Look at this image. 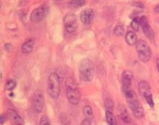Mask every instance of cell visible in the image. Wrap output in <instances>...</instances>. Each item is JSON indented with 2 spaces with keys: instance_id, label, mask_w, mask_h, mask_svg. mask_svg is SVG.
<instances>
[{
  "instance_id": "cell-17",
  "label": "cell",
  "mask_w": 159,
  "mask_h": 125,
  "mask_svg": "<svg viewBox=\"0 0 159 125\" xmlns=\"http://www.w3.org/2000/svg\"><path fill=\"white\" fill-rule=\"evenodd\" d=\"M121 117L123 121L126 123H130L132 121V119L128 111L126 108H121Z\"/></svg>"
},
{
  "instance_id": "cell-23",
  "label": "cell",
  "mask_w": 159,
  "mask_h": 125,
  "mask_svg": "<svg viewBox=\"0 0 159 125\" xmlns=\"http://www.w3.org/2000/svg\"><path fill=\"white\" fill-rule=\"evenodd\" d=\"M143 97L145 98L147 103L149 105L150 107L153 108L154 105V100H153L152 93H151L148 94L147 95H145Z\"/></svg>"
},
{
  "instance_id": "cell-2",
  "label": "cell",
  "mask_w": 159,
  "mask_h": 125,
  "mask_svg": "<svg viewBox=\"0 0 159 125\" xmlns=\"http://www.w3.org/2000/svg\"><path fill=\"white\" fill-rule=\"evenodd\" d=\"M66 96L70 103L76 105L81 99V94L79 87L74 79L68 78L66 81Z\"/></svg>"
},
{
  "instance_id": "cell-21",
  "label": "cell",
  "mask_w": 159,
  "mask_h": 125,
  "mask_svg": "<svg viewBox=\"0 0 159 125\" xmlns=\"http://www.w3.org/2000/svg\"><path fill=\"white\" fill-rule=\"evenodd\" d=\"M133 113L134 116L137 119H142L144 116V109L142 106H139L138 108L133 111Z\"/></svg>"
},
{
  "instance_id": "cell-29",
  "label": "cell",
  "mask_w": 159,
  "mask_h": 125,
  "mask_svg": "<svg viewBox=\"0 0 159 125\" xmlns=\"http://www.w3.org/2000/svg\"><path fill=\"white\" fill-rule=\"evenodd\" d=\"M6 116L4 114H2L1 117V124L2 125L6 121Z\"/></svg>"
},
{
  "instance_id": "cell-10",
  "label": "cell",
  "mask_w": 159,
  "mask_h": 125,
  "mask_svg": "<svg viewBox=\"0 0 159 125\" xmlns=\"http://www.w3.org/2000/svg\"><path fill=\"white\" fill-rule=\"evenodd\" d=\"M7 115L11 125H24V120L16 111L8 109Z\"/></svg>"
},
{
  "instance_id": "cell-19",
  "label": "cell",
  "mask_w": 159,
  "mask_h": 125,
  "mask_svg": "<svg viewBox=\"0 0 159 125\" xmlns=\"http://www.w3.org/2000/svg\"><path fill=\"white\" fill-rule=\"evenodd\" d=\"M105 106L106 109V111H110L111 112L113 111L114 109V102L110 98H107L105 101Z\"/></svg>"
},
{
  "instance_id": "cell-11",
  "label": "cell",
  "mask_w": 159,
  "mask_h": 125,
  "mask_svg": "<svg viewBox=\"0 0 159 125\" xmlns=\"http://www.w3.org/2000/svg\"><path fill=\"white\" fill-rule=\"evenodd\" d=\"M133 74L131 71L126 70L122 74V89L124 93L130 90L131 84L132 83Z\"/></svg>"
},
{
  "instance_id": "cell-30",
  "label": "cell",
  "mask_w": 159,
  "mask_h": 125,
  "mask_svg": "<svg viewBox=\"0 0 159 125\" xmlns=\"http://www.w3.org/2000/svg\"><path fill=\"white\" fill-rule=\"evenodd\" d=\"M154 12L155 13H159V4H158L154 8Z\"/></svg>"
},
{
  "instance_id": "cell-8",
  "label": "cell",
  "mask_w": 159,
  "mask_h": 125,
  "mask_svg": "<svg viewBox=\"0 0 159 125\" xmlns=\"http://www.w3.org/2000/svg\"><path fill=\"white\" fill-rule=\"evenodd\" d=\"M125 93L126 100L133 111L140 106L137 95L134 91L130 90Z\"/></svg>"
},
{
  "instance_id": "cell-18",
  "label": "cell",
  "mask_w": 159,
  "mask_h": 125,
  "mask_svg": "<svg viewBox=\"0 0 159 125\" xmlns=\"http://www.w3.org/2000/svg\"><path fill=\"white\" fill-rule=\"evenodd\" d=\"M84 115L86 119L92 120L93 118V113L92 108L89 105H85L83 108Z\"/></svg>"
},
{
  "instance_id": "cell-22",
  "label": "cell",
  "mask_w": 159,
  "mask_h": 125,
  "mask_svg": "<svg viewBox=\"0 0 159 125\" xmlns=\"http://www.w3.org/2000/svg\"><path fill=\"white\" fill-rule=\"evenodd\" d=\"M114 33L117 36H122L125 34V29L121 25H117L114 29Z\"/></svg>"
},
{
  "instance_id": "cell-31",
  "label": "cell",
  "mask_w": 159,
  "mask_h": 125,
  "mask_svg": "<svg viewBox=\"0 0 159 125\" xmlns=\"http://www.w3.org/2000/svg\"><path fill=\"white\" fill-rule=\"evenodd\" d=\"M156 65H157V69H158V72H159V57L156 61Z\"/></svg>"
},
{
  "instance_id": "cell-4",
  "label": "cell",
  "mask_w": 159,
  "mask_h": 125,
  "mask_svg": "<svg viewBox=\"0 0 159 125\" xmlns=\"http://www.w3.org/2000/svg\"><path fill=\"white\" fill-rule=\"evenodd\" d=\"M136 51L139 59L142 62H148L151 56V49L148 44L143 40H139L136 44Z\"/></svg>"
},
{
  "instance_id": "cell-13",
  "label": "cell",
  "mask_w": 159,
  "mask_h": 125,
  "mask_svg": "<svg viewBox=\"0 0 159 125\" xmlns=\"http://www.w3.org/2000/svg\"><path fill=\"white\" fill-rule=\"evenodd\" d=\"M35 40L32 38L27 39L22 46V51L23 53L28 54L31 53L33 50Z\"/></svg>"
},
{
  "instance_id": "cell-25",
  "label": "cell",
  "mask_w": 159,
  "mask_h": 125,
  "mask_svg": "<svg viewBox=\"0 0 159 125\" xmlns=\"http://www.w3.org/2000/svg\"><path fill=\"white\" fill-rule=\"evenodd\" d=\"M131 26L135 31H138L139 29V23L138 20L137 18H134L131 22Z\"/></svg>"
},
{
  "instance_id": "cell-1",
  "label": "cell",
  "mask_w": 159,
  "mask_h": 125,
  "mask_svg": "<svg viewBox=\"0 0 159 125\" xmlns=\"http://www.w3.org/2000/svg\"><path fill=\"white\" fill-rule=\"evenodd\" d=\"M78 71L79 76L83 81H91L94 76V64L88 58L83 59L78 64Z\"/></svg>"
},
{
  "instance_id": "cell-3",
  "label": "cell",
  "mask_w": 159,
  "mask_h": 125,
  "mask_svg": "<svg viewBox=\"0 0 159 125\" xmlns=\"http://www.w3.org/2000/svg\"><path fill=\"white\" fill-rule=\"evenodd\" d=\"M47 92L49 96L53 99H57L60 93V78L56 72H52L48 77Z\"/></svg>"
},
{
  "instance_id": "cell-27",
  "label": "cell",
  "mask_w": 159,
  "mask_h": 125,
  "mask_svg": "<svg viewBox=\"0 0 159 125\" xmlns=\"http://www.w3.org/2000/svg\"><path fill=\"white\" fill-rule=\"evenodd\" d=\"M81 125H91V120L85 118L81 122Z\"/></svg>"
},
{
  "instance_id": "cell-6",
  "label": "cell",
  "mask_w": 159,
  "mask_h": 125,
  "mask_svg": "<svg viewBox=\"0 0 159 125\" xmlns=\"http://www.w3.org/2000/svg\"><path fill=\"white\" fill-rule=\"evenodd\" d=\"M45 98L42 90L38 89L35 90L33 96L32 104L33 108L35 113L42 112L44 105Z\"/></svg>"
},
{
  "instance_id": "cell-5",
  "label": "cell",
  "mask_w": 159,
  "mask_h": 125,
  "mask_svg": "<svg viewBox=\"0 0 159 125\" xmlns=\"http://www.w3.org/2000/svg\"><path fill=\"white\" fill-rule=\"evenodd\" d=\"M50 12V8L46 5L39 6L32 11L30 16V20L33 23H38L47 17Z\"/></svg>"
},
{
  "instance_id": "cell-26",
  "label": "cell",
  "mask_w": 159,
  "mask_h": 125,
  "mask_svg": "<svg viewBox=\"0 0 159 125\" xmlns=\"http://www.w3.org/2000/svg\"><path fill=\"white\" fill-rule=\"evenodd\" d=\"M39 125H51L49 118L46 115H43L40 120Z\"/></svg>"
},
{
  "instance_id": "cell-9",
  "label": "cell",
  "mask_w": 159,
  "mask_h": 125,
  "mask_svg": "<svg viewBox=\"0 0 159 125\" xmlns=\"http://www.w3.org/2000/svg\"><path fill=\"white\" fill-rule=\"evenodd\" d=\"M139 23L146 37L149 39H153L154 37L155 34L151 26L149 24L147 17L146 16H142L139 19Z\"/></svg>"
},
{
  "instance_id": "cell-28",
  "label": "cell",
  "mask_w": 159,
  "mask_h": 125,
  "mask_svg": "<svg viewBox=\"0 0 159 125\" xmlns=\"http://www.w3.org/2000/svg\"><path fill=\"white\" fill-rule=\"evenodd\" d=\"M5 47L7 51H11L12 49V44L11 43H7L5 45Z\"/></svg>"
},
{
  "instance_id": "cell-14",
  "label": "cell",
  "mask_w": 159,
  "mask_h": 125,
  "mask_svg": "<svg viewBox=\"0 0 159 125\" xmlns=\"http://www.w3.org/2000/svg\"><path fill=\"white\" fill-rule=\"evenodd\" d=\"M138 87L139 93L143 97L148 94L151 93V87L147 81L142 80L140 81L139 83Z\"/></svg>"
},
{
  "instance_id": "cell-16",
  "label": "cell",
  "mask_w": 159,
  "mask_h": 125,
  "mask_svg": "<svg viewBox=\"0 0 159 125\" xmlns=\"http://www.w3.org/2000/svg\"><path fill=\"white\" fill-rule=\"evenodd\" d=\"M105 118L106 121L109 125H118L116 119L112 112L106 111L105 112Z\"/></svg>"
},
{
  "instance_id": "cell-20",
  "label": "cell",
  "mask_w": 159,
  "mask_h": 125,
  "mask_svg": "<svg viewBox=\"0 0 159 125\" xmlns=\"http://www.w3.org/2000/svg\"><path fill=\"white\" fill-rule=\"evenodd\" d=\"M16 86H17V82L16 81L13 79H11L7 82L5 88L7 91H11L14 89H15Z\"/></svg>"
},
{
  "instance_id": "cell-15",
  "label": "cell",
  "mask_w": 159,
  "mask_h": 125,
  "mask_svg": "<svg viewBox=\"0 0 159 125\" xmlns=\"http://www.w3.org/2000/svg\"><path fill=\"white\" fill-rule=\"evenodd\" d=\"M126 41L128 44L133 45L137 42V37L133 31H128L126 35Z\"/></svg>"
},
{
  "instance_id": "cell-24",
  "label": "cell",
  "mask_w": 159,
  "mask_h": 125,
  "mask_svg": "<svg viewBox=\"0 0 159 125\" xmlns=\"http://www.w3.org/2000/svg\"><path fill=\"white\" fill-rule=\"evenodd\" d=\"M71 5L74 7H82L84 5L86 2L83 0H73L70 2Z\"/></svg>"
},
{
  "instance_id": "cell-7",
  "label": "cell",
  "mask_w": 159,
  "mask_h": 125,
  "mask_svg": "<svg viewBox=\"0 0 159 125\" xmlns=\"http://www.w3.org/2000/svg\"><path fill=\"white\" fill-rule=\"evenodd\" d=\"M63 22L65 29L69 33L74 32L78 27V21L74 14H67L64 17Z\"/></svg>"
},
{
  "instance_id": "cell-12",
  "label": "cell",
  "mask_w": 159,
  "mask_h": 125,
  "mask_svg": "<svg viewBox=\"0 0 159 125\" xmlns=\"http://www.w3.org/2000/svg\"><path fill=\"white\" fill-rule=\"evenodd\" d=\"M94 17V12L92 8H85L81 11L80 18L81 22L85 25L90 24Z\"/></svg>"
}]
</instances>
